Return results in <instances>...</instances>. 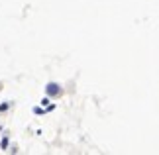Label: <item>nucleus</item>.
Returning a JSON list of instances; mask_svg holds the SVG:
<instances>
[{"label":"nucleus","mask_w":159,"mask_h":155,"mask_svg":"<svg viewBox=\"0 0 159 155\" xmlns=\"http://www.w3.org/2000/svg\"><path fill=\"white\" fill-rule=\"evenodd\" d=\"M47 94H51V96H57L59 92H61V89H59V84H55V83H49L47 84Z\"/></svg>","instance_id":"1"}]
</instances>
